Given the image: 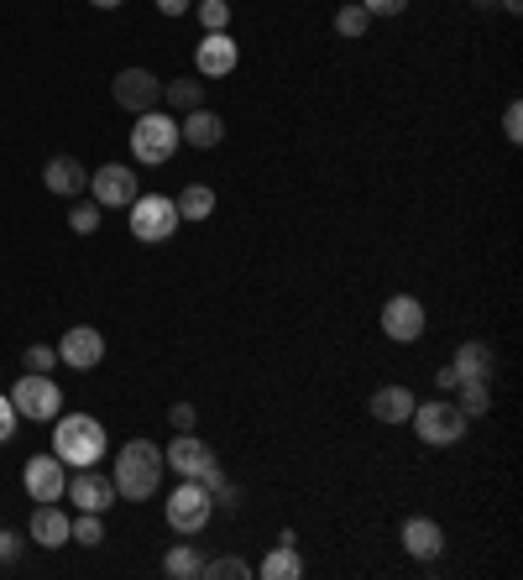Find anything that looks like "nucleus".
I'll list each match as a JSON object with an SVG mask.
<instances>
[{
    "mask_svg": "<svg viewBox=\"0 0 523 580\" xmlns=\"http://www.w3.org/2000/svg\"><path fill=\"white\" fill-rule=\"evenodd\" d=\"M157 11H162V17H189L194 0H157Z\"/></svg>",
    "mask_w": 523,
    "mask_h": 580,
    "instance_id": "nucleus-39",
    "label": "nucleus"
},
{
    "mask_svg": "<svg viewBox=\"0 0 523 580\" xmlns=\"http://www.w3.org/2000/svg\"><path fill=\"white\" fill-rule=\"evenodd\" d=\"M398 539L408 549V560H418V564H435L445 554V529H440L435 518H403Z\"/></svg>",
    "mask_w": 523,
    "mask_h": 580,
    "instance_id": "nucleus-16",
    "label": "nucleus"
},
{
    "mask_svg": "<svg viewBox=\"0 0 523 580\" xmlns=\"http://www.w3.org/2000/svg\"><path fill=\"white\" fill-rule=\"evenodd\" d=\"M236 58H241V42L230 32H205V42L194 48V69H199V79H226L230 69H236Z\"/></svg>",
    "mask_w": 523,
    "mask_h": 580,
    "instance_id": "nucleus-15",
    "label": "nucleus"
},
{
    "mask_svg": "<svg viewBox=\"0 0 523 580\" xmlns=\"http://www.w3.org/2000/svg\"><path fill=\"white\" fill-rule=\"evenodd\" d=\"M451 372H455V382H492V372H497V356H492L487 341H466V345H455Z\"/></svg>",
    "mask_w": 523,
    "mask_h": 580,
    "instance_id": "nucleus-20",
    "label": "nucleus"
},
{
    "mask_svg": "<svg viewBox=\"0 0 523 580\" xmlns=\"http://www.w3.org/2000/svg\"><path fill=\"white\" fill-rule=\"evenodd\" d=\"M21 486L32 502H63V486H69V465L58 461V455H32V461L21 465Z\"/></svg>",
    "mask_w": 523,
    "mask_h": 580,
    "instance_id": "nucleus-11",
    "label": "nucleus"
},
{
    "mask_svg": "<svg viewBox=\"0 0 523 580\" xmlns=\"http://www.w3.org/2000/svg\"><path fill=\"white\" fill-rule=\"evenodd\" d=\"M17 424H21V419H17V409H11V397L0 393V444L17 440Z\"/></svg>",
    "mask_w": 523,
    "mask_h": 580,
    "instance_id": "nucleus-35",
    "label": "nucleus"
},
{
    "mask_svg": "<svg viewBox=\"0 0 523 580\" xmlns=\"http://www.w3.org/2000/svg\"><path fill=\"white\" fill-rule=\"evenodd\" d=\"M168 424H174L178 434H184V429L199 424V409H194V403H174V409H168Z\"/></svg>",
    "mask_w": 523,
    "mask_h": 580,
    "instance_id": "nucleus-37",
    "label": "nucleus"
},
{
    "mask_svg": "<svg viewBox=\"0 0 523 580\" xmlns=\"http://www.w3.org/2000/svg\"><path fill=\"white\" fill-rule=\"evenodd\" d=\"M199 481H205V492L215 497V512H241V486H236V481H230L226 471H220V461L209 465V471H205Z\"/></svg>",
    "mask_w": 523,
    "mask_h": 580,
    "instance_id": "nucleus-23",
    "label": "nucleus"
},
{
    "mask_svg": "<svg viewBox=\"0 0 523 580\" xmlns=\"http://www.w3.org/2000/svg\"><path fill=\"white\" fill-rule=\"evenodd\" d=\"M162 570H168L174 580H194L199 570H205V560H199V549L194 544H174L168 554H162Z\"/></svg>",
    "mask_w": 523,
    "mask_h": 580,
    "instance_id": "nucleus-27",
    "label": "nucleus"
},
{
    "mask_svg": "<svg viewBox=\"0 0 523 580\" xmlns=\"http://www.w3.org/2000/svg\"><path fill=\"white\" fill-rule=\"evenodd\" d=\"M199 576H205V580H246V576H251V564H246L241 554H220V560H205Z\"/></svg>",
    "mask_w": 523,
    "mask_h": 580,
    "instance_id": "nucleus-29",
    "label": "nucleus"
},
{
    "mask_svg": "<svg viewBox=\"0 0 523 580\" xmlns=\"http://www.w3.org/2000/svg\"><path fill=\"white\" fill-rule=\"evenodd\" d=\"M503 137H507V141H523V105H519V100L503 110Z\"/></svg>",
    "mask_w": 523,
    "mask_h": 580,
    "instance_id": "nucleus-38",
    "label": "nucleus"
},
{
    "mask_svg": "<svg viewBox=\"0 0 523 580\" xmlns=\"http://www.w3.org/2000/svg\"><path fill=\"white\" fill-rule=\"evenodd\" d=\"M11 409L17 419H32V424H52L58 413H63V387L52 382V372H27L17 376V387H11Z\"/></svg>",
    "mask_w": 523,
    "mask_h": 580,
    "instance_id": "nucleus-4",
    "label": "nucleus"
},
{
    "mask_svg": "<svg viewBox=\"0 0 523 580\" xmlns=\"http://www.w3.org/2000/svg\"><path fill=\"white\" fill-rule=\"evenodd\" d=\"M178 141H184L178 137V116H168V110H147L131 126V157H137L141 168H162L178 153Z\"/></svg>",
    "mask_w": 523,
    "mask_h": 580,
    "instance_id": "nucleus-3",
    "label": "nucleus"
},
{
    "mask_svg": "<svg viewBox=\"0 0 523 580\" xmlns=\"http://www.w3.org/2000/svg\"><path fill=\"white\" fill-rule=\"evenodd\" d=\"M414 434L424 444H455V440H466V429H471V419L461 409H455V397L445 393V397H435V403H414Z\"/></svg>",
    "mask_w": 523,
    "mask_h": 580,
    "instance_id": "nucleus-5",
    "label": "nucleus"
},
{
    "mask_svg": "<svg viewBox=\"0 0 523 580\" xmlns=\"http://www.w3.org/2000/svg\"><path fill=\"white\" fill-rule=\"evenodd\" d=\"M497 6H503L507 17H519V11H523V0H497Z\"/></svg>",
    "mask_w": 523,
    "mask_h": 580,
    "instance_id": "nucleus-42",
    "label": "nucleus"
},
{
    "mask_svg": "<svg viewBox=\"0 0 523 580\" xmlns=\"http://www.w3.org/2000/svg\"><path fill=\"white\" fill-rule=\"evenodd\" d=\"M110 100L121 110H131V116H147V110L162 105V79L152 69H121L110 79Z\"/></svg>",
    "mask_w": 523,
    "mask_h": 580,
    "instance_id": "nucleus-9",
    "label": "nucleus"
},
{
    "mask_svg": "<svg viewBox=\"0 0 523 580\" xmlns=\"http://www.w3.org/2000/svg\"><path fill=\"white\" fill-rule=\"evenodd\" d=\"M178 137L189 141V147H199V153H209V147L226 141V116H215L209 105H199V110H189V116L178 120Z\"/></svg>",
    "mask_w": 523,
    "mask_h": 580,
    "instance_id": "nucleus-19",
    "label": "nucleus"
},
{
    "mask_svg": "<svg viewBox=\"0 0 523 580\" xmlns=\"http://www.w3.org/2000/svg\"><path fill=\"white\" fill-rule=\"evenodd\" d=\"M194 11H199L205 32H226L230 27V0H194Z\"/></svg>",
    "mask_w": 523,
    "mask_h": 580,
    "instance_id": "nucleus-30",
    "label": "nucleus"
},
{
    "mask_svg": "<svg viewBox=\"0 0 523 580\" xmlns=\"http://www.w3.org/2000/svg\"><path fill=\"white\" fill-rule=\"evenodd\" d=\"M105 424L100 419H89V413H58L52 419V455L63 465H73V471H85V465H100L105 461Z\"/></svg>",
    "mask_w": 523,
    "mask_h": 580,
    "instance_id": "nucleus-2",
    "label": "nucleus"
},
{
    "mask_svg": "<svg viewBox=\"0 0 523 580\" xmlns=\"http://www.w3.org/2000/svg\"><path fill=\"white\" fill-rule=\"evenodd\" d=\"M262 580H298L304 576V560H298V549L294 544H278L267 560H262V570H257Z\"/></svg>",
    "mask_w": 523,
    "mask_h": 580,
    "instance_id": "nucleus-25",
    "label": "nucleus"
},
{
    "mask_svg": "<svg viewBox=\"0 0 523 580\" xmlns=\"http://www.w3.org/2000/svg\"><path fill=\"white\" fill-rule=\"evenodd\" d=\"M366 17H403L408 11V0H356Z\"/></svg>",
    "mask_w": 523,
    "mask_h": 580,
    "instance_id": "nucleus-34",
    "label": "nucleus"
},
{
    "mask_svg": "<svg viewBox=\"0 0 523 580\" xmlns=\"http://www.w3.org/2000/svg\"><path fill=\"white\" fill-rule=\"evenodd\" d=\"M69 529H73V518L63 508H58V502H37L32 508V544L37 549H63L69 544Z\"/></svg>",
    "mask_w": 523,
    "mask_h": 580,
    "instance_id": "nucleus-18",
    "label": "nucleus"
},
{
    "mask_svg": "<svg viewBox=\"0 0 523 580\" xmlns=\"http://www.w3.org/2000/svg\"><path fill=\"white\" fill-rule=\"evenodd\" d=\"M42 184H48V194H58V199H79V194L89 188V173H85V163H79V157L58 153V157H48Z\"/></svg>",
    "mask_w": 523,
    "mask_h": 580,
    "instance_id": "nucleus-17",
    "label": "nucleus"
},
{
    "mask_svg": "<svg viewBox=\"0 0 523 580\" xmlns=\"http://www.w3.org/2000/svg\"><path fill=\"white\" fill-rule=\"evenodd\" d=\"M162 461H168V471H178L184 481H199L209 465H215V450H209V444L199 440L194 429H184V434H178V440L162 450Z\"/></svg>",
    "mask_w": 523,
    "mask_h": 580,
    "instance_id": "nucleus-14",
    "label": "nucleus"
},
{
    "mask_svg": "<svg viewBox=\"0 0 523 580\" xmlns=\"http://www.w3.org/2000/svg\"><path fill=\"white\" fill-rule=\"evenodd\" d=\"M137 194H141L137 168H126V163H105V168L89 173V199L100 209H131Z\"/></svg>",
    "mask_w": 523,
    "mask_h": 580,
    "instance_id": "nucleus-8",
    "label": "nucleus"
},
{
    "mask_svg": "<svg viewBox=\"0 0 523 580\" xmlns=\"http://www.w3.org/2000/svg\"><path fill=\"white\" fill-rule=\"evenodd\" d=\"M435 382H440V393H455V372H451V366H440Z\"/></svg>",
    "mask_w": 523,
    "mask_h": 580,
    "instance_id": "nucleus-40",
    "label": "nucleus"
},
{
    "mask_svg": "<svg viewBox=\"0 0 523 580\" xmlns=\"http://www.w3.org/2000/svg\"><path fill=\"white\" fill-rule=\"evenodd\" d=\"M58 366V345H27V372H52Z\"/></svg>",
    "mask_w": 523,
    "mask_h": 580,
    "instance_id": "nucleus-33",
    "label": "nucleus"
},
{
    "mask_svg": "<svg viewBox=\"0 0 523 580\" xmlns=\"http://www.w3.org/2000/svg\"><path fill=\"white\" fill-rule=\"evenodd\" d=\"M366 27H372V17H366V11L356 6V0L335 11V32H341V37H366Z\"/></svg>",
    "mask_w": 523,
    "mask_h": 580,
    "instance_id": "nucleus-32",
    "label": "nucleus"
},
{
    "mask_svg": "<svg viewBox=\"0 0 523 580\" xmlns=\"http://www.w3.org/2000/svg\"><path fill=\"white\" fill-rule=\"evenodd\" d=\"M95 11H116V6H126V0H89Z\"/></svg>",
    "mask_w": 523,
    "mask_h": 580,
    "instance_id": "nucleus-41",
    "label": "nucleus"
},
{
    "mask_svg": "<svg viewBox=\"0 0 523 580\" xmlns=\"http://www.w3.org/2000/svg\"><path fill=\"white\" fill-rule=\"evenodd\" d=\"M174 205H178V220H209L215 215V188L189 184L184 194H174Z\"/></svg>",
    "mask_w": 523,
    "mask_h": 580,
    "instance_id": "nucleus-24",
    "label": "nucleus"
},
{
    "mask_svg": "<svg viewBox=\"0 0 523 580\" xmlns=\"http://www.w3.org/2000/svg\"><path fill=\"white\" fill-rule=\"evenodd\" d=\"M178 205L168 194H137L131 199V236L147 240V246H162V240H174L178 230Z\"/></svg>",
    "mask_w": 523,
    "mask_h": 580,
    "instance_id": "nucleus-7",
    "label": "nucleus"
},
{
    "mask_svg": "<svg viewBox=\"0 0 523 580\" xmlns=\"http://www.w3.org/2000/svg\"><path fill=\"white\" fill-rule=\"evenodd\" d=\"M162 105H168L174 116H189V110L205 105V85H199V79H168V85H162Z\"/></svg>",
    "mask_w": 523,
    "mask_h": 580,
    "instance_id": "nucleus-22",
    "label": "nucleus"
},
{
    "mask_svg": "<svg viewBox=\"0 0 523 580\" xmlns=\"http://www.w3.org/2000/svg\"><path fill=\"white\" fill-rule=\"evenodd\" d=\"M21 549H27V544H21V533H17V529H0V564H17V560H21Z\"/></svg>",
    "mask_w": 523,
    "mask_h": 580,
    "instance_id": "nucleus-36",
    "label": "nucleus"
},
{
    "mask_svg": "<svg viewBox=\"0 0 523 580\" xmlns=\"http://www.w3.org/2000/svg\"><path fill=\"white\" fill-rule=\"evenodd\" d=\"M414 403H418V397L408 393V387L387 382V387H377V393H372V403H366V409H372V419H377V424H408V419H414Z\"/></svg>",
    "mask_w": 523,
    "mask_h": 580,
    "instance_id": "nucleus-21",
    "label": "nucleus"
},
{
    "mask_svg": "<svg viewBox=\"0 0 523 580\" xmlns=\"http://www.w3.org/2000/svg\"><path fill=\"white\" fill-rule=\"evenodd\" d=\"M69 225H73V236H95V230H100V205H95V199H73Z\"/></svg>",
    "mask_w": 523,
    "mask_h": 580,
    "instance_id": "nucleus-31",
    "label": "nucleus"
},
{
    "mask_svg": "<svg viewBox=\"0 0 523 580\" xmlns=\"http://www.w3.org/2000/svg\"><path fill=\"white\" fill-rule=\"evenodd\" d=\"M69 544H79V549H100V544H105V523H100V512H79V518H73Z\"/></svg>",
    "mask_w": 523,
    "mask_h": 580,
    "instance_id": "nucleus-28",
    "label": "nucleus"
},
{
    "mask_svg": "<svg viewBox=\"0 0 523 580\" xmlns=\"http://www.w3.org/2000/svg\"><path fill=\"white\" fill-rule=\"evenodd\" d=\"M162 471H168V461H162V450L152 440H126L116 450V476H110L116 481V497L121 502H147L162 486Z\"/></svg>",
    "mask_w": 523,
    "mask_h": 580,
    "instance_id": "nucleus-1",
    "label": "nucleus"
},
{
    "mask_svg": "<svg viewBox=\"0 0 523 580\" xmlns=\"http://www.w3.org/2000/svg\"><path fill=\"white\" fill-rule=\"evenodd\" d=\"M105 361V335L95 325H73L63 330L58 341V366H73V372H95Z\"/></svg>",
    "mask_w": 523,
    "mask_h": 580,
    "instance_id": "nucleus-12",
    "label": "nucleus"
},
{
    "mask_svg": "<svg viewBox=\"0 0 523 580\" xmlns=\"http://www.w3.org/2000/svg\"><path fill=\"white\" fill-rule=\"evenodd\" d=\"M471 6H476V11H487V6H497V0H471Z\"/></svg>",
    "mask_w": 523,
    "mask_h": 580,
    "instance_id": "nucleus-43",
    "label": "nucleus"
},
{
    "mask_svg": "<svg viewBox=\"0 0 523 580\" xmlns=\"http://www.w3.org/2000/svg\"><path fill=\"white\" fill-rule=\"evenodd\" d=\"M63 497H73V508H79V512H100V518H105V512L116 508V481L100 476L95 465H85V471H73V476H69Z\"/></svg>",
    "mask_w": 523,
    "mask_h": 580,
    "instance_id": "nucleus-13",
    "label": "nucleus"
},
{
    "mask_svg": "<svg viewBox=\"0 0 523 580\" xmlns=\"http://www.w3.org/2000/svg\"><path fill=\"white\" fill-rule=\"evenodd\" d=\"M162 512H168V529L189 539V533H205L209 529V518H215V497L205 492V481H178Z\"/></svg>",
    "mask_w": 523,
    "mask_h": 580,
    "instance_id": "nucleus-6",
    "label": "nucleus"
},
{
    "mask_svg": "<svg viewBox=\"0 0 523 580\" xmlns=\"http://www.w3.org/2000/svg\"><path fill=\"white\" fill-rule=\"evenodd\" d=\"M455 409L466 419H482L492 409V382H455Z\"/></svg>",
    "mask_w": 523,
    "mask_h": 580,
    "instance_id": "nucleus-26",
    "label": "nucleus"
},
{
    "mask_svg": "<svg viewBox=\"0 0 523 580\" xmlns=\"http://www.w3.org/2000/svg\"><path fill=\"white\" fill-rule=\"evenodd\" d=\"M424 325H430V314L418 304L414 293H393L383 304V335L393 345H418L424 341Z\"/></svg>",
    "mask_w": 523,
    "mask_h": 580,
    "instance_id": "nucleus-10",
    "label": "nucleus"
}]
</instances>
